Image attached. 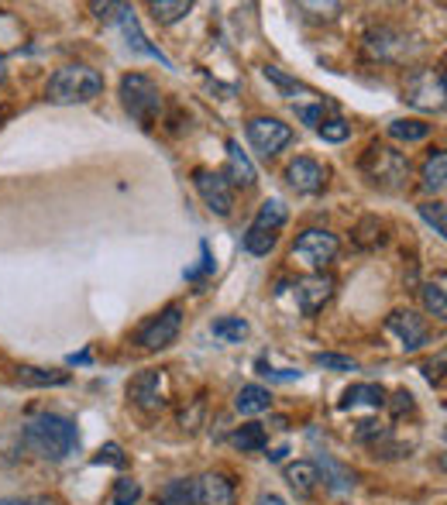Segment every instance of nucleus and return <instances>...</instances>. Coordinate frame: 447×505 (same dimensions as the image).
<instances>
[{
    "label": "nucleus",
    "mask_w": 447,
    "mask_h": 505,
    "mask_svg": "<svg viewBox=\"0 0 447 505\" xmlns=\"http://www.w3.org/2000/svg\"><path fill=\"white\" fill-rule=\"evenodd\" d=\"M21 440L32 454H38L42 461H66L69 454L80 451V430L69 416L59 413H38L24 423Z\"/></svg>",
    "instance_id": "obj_1"
},
{
    "label": "nucleus",
    "mask_w": 447,
    "mask_h": 505,
    "mask_svg": "<svg viewBox=\"0 0 447 505\" xmlns=\"http://www.w3.org/2000/svg\"><path fill=\"white\" fill-rule=\"evenodd\" d=\"M103 93V76L97 70H90L83 62H72V66H62V70L52 72L49 87H45V97L49 104H90Z\"/></svg>",
    "instance_id": "obj_2"
},
{
    "label": "nucleus",
    "mask_w": 447,
    "mask_h": 505,
    "mask_svg": "<svg viewBox=\"0 0 447 505\" xmlns=\"http://www.w3.org/2000/svg\"><path fill=\"white\" fill-rule=\"evenodd\" d=\"M358 169L372 186H378V190L385 192H399L413 173L410 158L403 155V152H395V148H389V145H372L361 155Z\"/></svg>",
    "instance_id": "obj_3"
},
{
    "label": "nucleus",
    "mask_w": 447,
    "mask_h": 505,
    "mask_svg": "<svg viewBox=\"0 0 447 505\" xmlns=\"http://www.w3.org/2000/svg\"><path fill=\"white\" fill-rule=\"evenodd\" d=\"M120 104H124V110L148 131V127H155V121H158L162 93L155 87V79H148L145 72H128V76L120 79Z\"/></svg>",
    "instance_id": "obj_4"
},
{
    "label": "nucleus",
    "mask_w": 447,
    "mask_h": 505,
    "mask_svg": "<svg viewBox=\"0 0 447 505\" xmlns=\"http://www.w3.org/2000/svg\"><path fill=\"white\" fill-rule=\"evenodd\" d=\"M286 220H290L286 203L282 200H265L262 210H258V217L248 227V234H244V251L255 255V258H265L275 248V241H279V230H282Z\"/></svg>",
    "instance_id": "obj_5"
},
{
    "label": "nucleus",
    "mask_w": 447,
    "mask_h": 505,
    "mask_svg": "<svg viewBox=\"0 0 447 505\" xmlns=\"http://www.w3.org/2000/svg\"><path fill=\"white\" fill-rule=\"evenodd\" d=\"M403 100L416 110H444V70L441 66H420L403 83Z\"/></svg>",
    "instance_id": "obj_6"
},
{
    "label": "nucleus",
    "mask_w": 447,
    "mask_h": 505,
    "mask_svg": "<svg viewBox=\"0 0 447 505\" xmlns=\"http://www.w3.org/2000/svg\"><path fill=\"white\" fill-rule=\"evenodd\" d=\"M338 238L330 234V230H324V227H309V230H303L300 238H296V244H292V262L307 265L309 272H324V265H330L334 258H338Z\"/></svg>",
    "instance_id": "obj_7"
},
{
    "label": "nucleus",
    "mask_w": 447,
    "mask_h": 505,
    "mask_svg": "<svg viewBox=\"0 0 447 505\" xmlns=\"http://www.w3.org/2000/svg\"><path fill=\"white\" fill-rule=\"evenodd\" d=\"M183 331V310L179 306H166L158 316H152L141 331L135 333V344H141L145 351H162L176 344V337Z\"/></svg>",
    "instance_id": "obj_8"
},
{
    "label": "nucleus",
    "mask_w": 447,
    "mask_h": 505,
    "mask_svg": "<svg viewBox=\"0 0 447 505\" xmlns=\"http://www.w3.org/2000/svg\"><path fill=\"white\" fill-rule=\"evenodd\" d=\"M248 141L262 158H275L292 141V127L282 124L279 117H252L248 121Z\"/></svg>",
    "instance_id": "obj_9"
},
{
    "label": "nucleus",
    "mask_w": 447,
    "mask_h": 505,
    "mask_svg": "<svg viewBox=\"0 0 447 505\" xmlns=\"http://www.w3.org/2000/svg\"><path fill=\"white\" fill-rule=\"evenodd\" d=\"M193 182H196V192L204 196V203L210 207V213L231 217V210H234V190H231V182L224 179V173L196 169V173H193Z\"/></svg>",
    "instance_id": "obj_10"
},
{
    "label": "nucleus",
    "mask_w": 447,
    "mask_h": 505,
    "mask_svg": "<svg viewBox=\"0 0 447 505\" xmlns=\"http://www.w3.org/2000/svg\"><path fill=\"white\" fill-rule=\"evenodd\" d=\"M385 327H389V333L399 337V348L406 351V354H413V351H420L423 344H430L427 320H423L420 313H413V310H395V313H389Z\"/></svg>",
    "instance_id": "obj_11"
},
{
    "label": "nucleus",
    "mask_w": 447,
    "mask_h": 505,
    "mask_svg": "<svg viewBox=\"0 0 447 505\" xmlns=\"http://www.w3.org/2000/svg\"><path fill=\"white\" fill-rule=\"evenodd\" d=\"M128 399L145 413L162 409L166 406V371H138L128 385Z\"/></svg>",
    "instance_id": "obj_12"
},
{
    "label": "nucleus",
    "mask_w": 447,
    "mask_h": 505,
    "mask_svg": "<svg viewBox=\"0 0 447 505\" xmlns=\"http://www.w3.org/2000/svg\"><path fill=\"white\" fill-rule=\"evenodd\" d=\"M286 182H290L296 192H307V196H313V192H320L327 186V169L317 162V158L300 155L286 165Z\"/></svg>",
    "instance_id": "obj_13"
},
{
    "label": "nucleus",
    "mask_w": 447,
    "mask_h": 505,
    "mask_svg": "<svg viewBox=\"0 0 447 505\" xmlns=\"http://www.w3.org/2000/svg\"><path fill=\"white\" fill-rule=\"evenodd\" d=\"M365 49L378 62H403L406 52H410V42L399 32H393V28H376V32L365 35Z\"/></svg>",
    "instance_id": "obj_14"
},
{
    "label": "nucleus",
    "mask_w": 447,
    "mask_h": 505,
    "mask_svg": "<svg viewBox=\"0 0 447 505\" xmlns=\"http://www.w3.org/2000/svg\"><path fill=\"white\" fill-rule=\"evenodd\" d=\"M296 296H300V310L307 316L320 313L327 299L334 296V279L324 276V272H313L303 282H296Z\"/></svg>",
    "instance_id": "obj_15"
},
{
    "label": "nucleus",
    "mask_w": 447,
    "mask_h": 505,
    "mask_svg": "<svg viewBox=\"0 0 447 505\" xmlns=\"http://www.w3.org/2000/svg\"><path fill=\"white\" fill-rule=\"evenodd\" d=\"M196 505H234V482L224 471H206L196 482Z\"/></svg>",
    "instance_id": "obj_16"
},
{
    "label": "nucleus",
    "mask_w": 447,
    "mask_h": 505,
    "mask_svg": "<svg viewBox=\"0 0 447 505\" xmlns=\"http://www.w3.org/2000/svg\"><path fill=\"white\" fill-rule=\"evenodd\" d=\"M120 32H124V38H128V49L138 55H152V59H158L166 70H172V62L166 59V55L155 49L152 42L145 38V32H141V24H138V14H135V7H124V14H120Z\"/></svg>",
    "instance_id": "obj_17"
},
{
    "label": "nucleus",
    "mask_w": 447,
    "mask_h": 505,
    "mask_svg": "<svg viewBox=\"0 0 447 505\" xmlns=\"http://www.w3.org/2000/svg\"><path fill=\"white\" fill-rule=\"evenodd\" d=\"M224 179L231 186H241V190L255 186V165H252V158L241 152L238 141H227V173H224Z\"/></svg>",
    "instance_id": "obj_18"
},
{
    "label": "nucleus",
    "mask_w": 447,
    "mask_h": 505,
    "mask_svg": "<svg viewBox=\"0 0 447 505\" xmlns=\"http://www.w3.org/2000/svg\"><path fill=\"white\" fill-rule=\"evenodd\" d=\"M286 485L300 495V499H309L313 491H317V485H320V471H317V464L313 461H296V464H286Z\"/></svg>",
    "instance_id": "obj_19"
},
{
    "label": "nucleus",
    "mask_w": 447,
    "mask_h": 505,
    "mask_svg": "<svg viewBox=\"0 0 447 505\" xmlns=\"http://www.w3.org/2000/svg\"><path fill=\"white\" fill-rule=\"evenodd\" d=\"M241 416H258V413H269L272 409V392L265 385H244L234 399Z\"/></svg>",
    "instance_id": "obj_20"
},
{
    "label": "nucleus",
    "mask_w": 447,
    "mask_h": 505,
    "mask_svg": "<svg viewBox=\"0 0 447 505\" xmlns=\"http://www.w3.org/2000/svg\"><path fill=\"white\" fill-rule=\"evenodd\" d=\"M338 406H341V409H355V406L382 409V406H385V388H382V385H351Z\"/></svg>",
    "instance_id": "obj_21"
},
{
    "label": "nucleus",
    "mask_w": 447,
    "mask_h": 505,
    "mask_svg": "<svg viewBox=\"0 0 447 505\" xmlns=\"http://www.w3.org/2000/svg\"><path fill=\"white\" fill-rule=\"evenodd\" d=\"M447 182V155L441 152V148H433L427 155V162H423V173H420V186H423V192H441Z\"/></svg>",
    "instance_id": "obj_22"
},
{
    "label": "nucleus",
    "mask_w": 447,
    "mask_h": 505,
    "mask_svg": "<svg viewBox=\"0 0 447 505\" xmlns=\"http://www.w3.org/2000/svg\"><path fill=\"white\" fill-rule=\"evenodd\" d=\"M158 505H193L196 502V482L189 478H176V482H166L155 495Z\"/></svg>",
    "instance_id": "obj_23"
},
{
    "label": "nucleus",
    "mask_w": 447,
    "mask_h": 505,
    "mask_svg": "<svg viewBox=\"0 0 447 505\" xmlns=\"http://www.w3.org/2000/svg\"><path fill=\"white\" fill-rule=\"evenodd\" d=\"M317 471H320V485L327 482L330 491H347V488H355V471L341 468L338 461H330V457H320V461H313Z\"/></svg>",
    "instance_id": "obj_24"
},
{
    "label": "nucleus",
    "mask_w": 447,
    "mask_h": 505,
    "mask_svg": "<svg viewBox=\"0 0 447 505\" xmlns=\"http://www.w3.org/2000/svg\"><path fill=\"white\" fill-rule=\"evenodd\" d=\"M231 444H234L241 454H258V451H265L269 434H265L262 423H244V426H238V430L231 434Z\"/></svg>",
    "instance_id": "obj_25"
},
{
    "label": "nucleus",
    "mask_w": 447,
    "mask_h": 505,
    "mask_svg": "<svg viewBox=\"0 0 447 505\" xmlns=\"http://www.w3.org/2000/svg\"><path fill=\"white\" fill-rule=\"evenodd\" d=\"M389 138H395V141H423V138H430V131H433V124H427V121H410V117H399V121H389Z\"/></svg>",
    "instance_id": "obj_26"
},
{
    "label": "nucleus",
    "mask_w": 447,
    "mask_h": 505,
    "mask_svg": "<svg viewBox=\"0 0 447 505\" xmlns=\"http://www.w3.org/2000/svg\"><path fill=\"white\" fill-rule=\"evenodd\" d=\"M262 76L269 79V83H275L279 87V93L282 97H317L309 87H303L300 79H292V76H286V72L279 70V66H262Z\"/></svg>",
    "instance_id": "obj_27"
},
{
    "label": "nucleus",
    "mask_w": 447,
    "mask_h": 505,
    "mask_svg": "<svg viewBox=\"0 0 447 505\" xmlns=\"http://www.w3.org/2000/svg\"><path fill=\"white\" fill-rule=\"evenodd\" d=\"M17 382L21 385H66L69 371H52V368L24 365V368H17Z\"/></svg>",
    "instance_id": "obj_28"
},
{
    "label": "nucleus",
    "mask_w": 447,
    "mask_h": 505,
    "mask_svg": "<svg viewBox=\"0 0 447 505\" xmlns=\"http://www.w3.org/2000/svg\"><path fill=\"white\" fill-rule=\"evenodd\" d=\"M210 333L227 341V344H241V341L248 337V323H244L241 316H221V320L210 323Z\"/></svg>",
    "instance_id": "obj_29"
},
{
    "label": "nucleus",
    "mask_w": 447,
    "mask_h": 505,
    "mask_svg": "<svg viewBox=\"0 0 447 505\" xmlns=\"http://www.w3.org/2000/svg\"><path fill=\"white\" fill-rule=\"evenodd\" d=\"M189 11H193L189 0H155L152 4L155 21H162V24H176L179 18H186Z\"/></svg>",
    "instance_id": "obj_30"
},
{
    "label": "nucleus",
    "mask_w": 447,
    "mask_h": 505,
    "mask_svg": "<svg viewBox=\"0 0 447 505\" xmlns=\"http://www.w3.org/2000/svg\"><path fill=\"white\" fill-rule=\"evenodd\" d=\"M420 296H423V306H427L430 316H437V320H444L447 316V293H444V282H427L423 289H420Z\"/></svg>",
    "instance_id": "obj_31"
},
{
    "label": "nucleus",
    "mask_w": 447,
    "mask_h": 505,
    "mask_svg": "<svg viewBox=\"0 0 447 505\" xmlns=\"http://www.w3.org/2000/svg\"><path fill=\"white\" fill-rule=\"evenodd\" d=\"M313 365L327 368V371H358V361L347 354H334V351H320L313 354Z\"/></svg>",
    "instance_id": "obj_32"
},
{
    "label": "nucleus",
    "mask_w": 447,
    "mask_h": 505,
    "mask_svg": "<svg viewBox=\"0 0 447 505\" xmlns=\"http://www.w3.org/2000/svg\"><path fill=\"white\" fill-rule=\"evenodd\" d=\"M141 499V485L135 478H120L114 482V495H110V505H135Z\"/></svg>",
    "instance_id": "obj_33"
},
{
    "label": "nucleus",
    "mask_w": 447,
    "mask_h": 505,
    "mask_svg": "<svg viewBox=\"0 0 447 505\" xmlns=\"http://www.w3.org/2000/svg\"><path fill=\"white\" fill-rule=\"evenodd\" d=\"M382 224H378V217H365L358 227H355V244L358 248H376L378 241H382Z\"/></svg>",
    "instance_id": "obj_34"
},
{
    "label": "nucleus",
    "mask_w": 447,
    "mask_h": 505,
    "mask_svg": "<svg viewBox=\"0 0 447 505\" xmlns=\"http://www.w3.org/2000/svg\"><path fill=\"white\" fill-rule=\"evenodd\" d=\"M420 217H423V220L433 227V234H437V238H444V230H447L444 203H420Z\"/></svg>",
    "instance_id": "obj_35"
},
{
    "label": "nucleus",
    "mask_w": 447,
    "mask_h": 505,
    "mask_svg": "<svg viewBox=\"0 0 447 505\" xmlns=\"http://www.w3.org/2000/svg\"><path fill=\"white\" fill-rule=\"evenodd\" d=\"M317 131H320V138H324V141H334V145H338V141H347V138H351V124L341 121V117H334V121H324L320 127H317Z\"/></svg>",
    "instance_id": "obj_36"
},
{
    "label": "nucleus",
    "mask_w": 447,
    "mask_h": 505,
    "mask_svg": "<svg viewBox=\"0 0 447 505\" xmlns=\"http://www.w3.org/2000/svg\"><path fill=\"white\" fill-rule=\"evenodd\" d=\"M93 464H110V468H124L128 457L120 451V444H103L100 451L93 454Z\"/></svg>",
    "instance_id": "obj_37"
},
{
    "label": "nucleus",
    "mask_w": 447,
    "mask_h": 505,
    "mask_svg": "<svg viewBox=\"0 0 447 505\" xmlns=\"http://www.w3.org/2000/svg\"><path fill=\"white\" fill-rule=\"evenodd\" d=\"M385 406H389V413H393V419H399L403 413H410V409H413V396L406 392V388H399V392L393 396V402L385 399Z\"/></svg>",
    "instance_id": "obj_38"
},
{
    "label": "nucleus",
    "mask_w": 447,
    "mask_h": 505,
    "mask_svg": "<svg viewBox=\"0 0 447 505\" xmlns=\"http://www.w3.org/2000/svg\"><path fill=\"white\" fill-rule=\"evenodd\" d=\"M124 7H128V4H90L93 18H100V21H118L120 14H124Z\"/></svg>",
    "instance_id": "obj_39"
},
{
    "label": "nucleus",
    "mask_w": 447,
    "mask_h": 505,
    "mask_svg": "<svg viewBox=\"0 0 447 505\" xmlns=\"http://www.w3.org/2000/svg\"><path fill=\"white\" fill-rule=\"evenodd\" d=\"M441 371H444V351H441L433 361H427V365H423V375H427L430 385H441V379H444Z\"/></svg>",
    "instance_id": "obj_40"
},
{
    "label": "nucleus",
    "mask_w": 447,
    "mask_h": 505,
    "mask_svg": "<svg viewBox=\"0 0 447 505\" xmlns=\"http://www.w3.org/2000/svg\"><path fill=\"white\" fill-rule=\"evenodd\" d=\"M296 114H300V121L307 124V127H320V121H324V107H300V110H296Z\"/></svg>",
    "instance_id": "obj_41"
},
{
    "label": "nucleus",
    "mask_w": 447,
    "mask_h": 505,
    "mask_svg": "<svg viewBox=\"0 0 447 505\" xmlns=\"http://www.w3.org/2000/svg\"><path fill=\"white\" fill-rule=\"evenodd\" d=\"M258 375L275 379V382H292V379H300V371H272V368L265 365V361H258Z\"/></svg>",
    "instance_id": "obj_42"
},
{
    "label": "nucleus",
    "mask_w": 447,
    "mask_h": 505,
    "mask_svg": "<svg viewBox=\"0 0 447 505\" xmlns=\"http://www.w3.org/2000/svg\"><path fill=\"white\" fill-rule=\"evenodd\" d=\"M0 505H55L45 495H34V499H0Z\"/></svg>",
    "instance_id": "obj_43"
},
{
    "label": "nucleus",
    "mask_w": 447,
    "mask_h": 505,
    "mask_svg": "<svg viewBox=\"0 0 447 505\" xmlns=\"http://www.w3.org/2000/svg\"><path fill=\"white\" fill-rule=\"evenodd\" d=\"M255 505H290L282 495H272V491H265V495H258Z\"/></svg>",
    "instance_id": "obj_44"
},
{
    "label": "nucleus",
    "mask_w": 447,
    "mask_h": 505,
    "mask_svg": "<svg viewBox=\"0 0 447 505\" xmlns=\"http://www.w3.org/2000/svg\"><path fill=\"white\" fill-rule=\"evenodd\" d=\"M69 365H90V351H80V354H72V358H69Z\"/></svg>",
    "instance_id": "obj_45"
},
{
    "label": "nucleus",
    "mask_w": 447,
    "mask_h": 505,
    "mask_svg": "<svg viewBox=\"0 0 447 505\" xmlns=\"http://www.w3.org/2000/svg\"><path fill=\"white\" fill-rule=\"evenodd\" d=\"M282 454H290V451H286V447H275V451L265 454V457H269V461H282Z\"/></svg>",
    "instance_id": "obj_46"
},
{
    "label": "nucleus",
    "mask_w": 447,
    "mask_h": 505,
    "mask_svg": "<svg viewBox=\"0 0 447 505\" xmlns=\"http://www.w3.org/2000/svg\"><path fill=\"white\" fill-rule=\"evenodd\" d=\"M7 79V70H4V55H0V83Z\"/></svg>",
    "instance_id": "obj_47"
}]
</instances>
